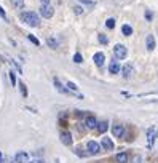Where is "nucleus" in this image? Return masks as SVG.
<instances>
[{
	"label": "nucleus",
	"instance_id": "f3484780",
	"mask_svg": "<svg viewBox=\"0 0 158 163\" xmlns=\"http://www.w3.org/2000/svg\"><path fill=\"white\" fill-rule=\"evenodd\" d=\"M147 50H149V51H153V50H155V38H153V35H147Z\"/></svg>",
	"mask_w": 158,
	"mask_h": 163
},
{
	"label": "nucleus",
	"instance_id": "cd10ccee",
	"mask_svg": "<svg viewBox=\"0 0 158 163\" xmlns=\"http://www.w3.org/2000/svg\"><path fill=\"white\" fill-rule=\"evenodd\" d=\"M82 61H83V56H82L80 53H75V54H74V63H75V64H80Z\"/></svg>",
	"mask_w": 158,
	"mask_h": 163
},
{
	"label": "nucleus",
	"instance_id": "1a4fd4ad",
	"mask_svg": "<svg viewBox=\"0 0 158 163\" xmlns=\"http://www.w3.org/2000/svg\"><path fill=\"white\" fill-rule=\"evenodd\" d=\"M93 61H94V64L98 66V67H102V66H104V61H105V56H104V53H94V56H93Z\"/></svg>",
	"mask_w": 158,
	"mask_h": 163
},
{
	"label": "nucleus",
	"instance_id": "a878e982",
	"mask_svg": "<svg viewBox=\"0 0 158 163\" xmlns=\"http://www.w3.org/2000/svg\"><path fill=\"white\" fill-rule=\"evenodd\" d=\"M66 86H67V88H69V90H70V91H74V93H75V91H77V90H78V86L75 85V83H74V82H67V83H66Z\"/></svg>",
	"mask_w": 158,
	"mask_h": 163
},
{
	"label": "nucleus",
	"instance_id": "f03ea898",
	"mask_svg": "<svg viewBox=\"0 0 158 163\" xmlns=\"http://www.w3.org/2000/svg\"><path fill=\"white\" fill-rule=\"evenodd\" d=\"M114 54H115V58H117V59H126V56H128V50H126L125 45L117 43L115 47H114Z\"/></svg>",
	"mask_w": 158,
	"mask_h": 163
},
{
	"label": "nucleus",
	"instance_id": "e433bc0d",
	"mask_svg": "<svg viewBox=\"0 0 158 163\" xmlns=\"http://www.w3.org/2000/svg\"><path fill=\"white\" fill-rule=\"evenodd\" d=\"M2 157H3V155H2V152H0V163H2Z\"/></svg>",
	"mask_w": 158,
	"mask_h": 163
},
{
	"label": "nucleus",
	"instance_id": "c9c22d12",
	"mask_svg": "<svg viewBox=\"0 0 158 163\" xmlns=\"http://www.w3.org/2000/svg\"><path fill=\"white\" fill-rule=\"evenodd\" d=\"M42 2V5H47V3H50V0H40Z\"/></svg>",
	"mask_w": 158,
	"mask_h": 163
},
{
	"label": "nucleus",
	"instance_id": "0eeeda50",
	"mask_svg": "<svg viewBox=\"0 0 158 163\" xmlns=\"http://www.w3.org/2000/svg\"><path fill=\"white\" fill-rule=\"evenodd\" d=\"M15 161L16 163H29V154L21 150V152H18L15 155Z\"/></svg>",
	"mask_w": 158,
	"mask_h": 163
},
{
	"label": "nucleus",
	"instance_id": "9b49d317",
	"mask_svg": "<svg viewBox=\"0 0 158 163\" xmlns=\"http://www.w3.org/2000/svg\"><path fill=\"white\" fill-rule=\"evenodd\" d=\"M85 125H86V128H89V130H94V128H98V120H96L93 115H88L86 120H85Z\"/></svg>",
	"mask_w": 158,
	"mask_h": 163
},
{
	"label": "nucleus",
	"instance_id": "393cba45",
	"mask_svg": "<svg viewBox=\"0 0 158 163\" xmlns=\"http://www.w3.org/2000/svg\"><path fill=\"white\" fill-rule=\"evenodd\" d=\"M98 38H99V43H101V45H107V43H109V38H107L104 34H99Z\"/></svg>",
	"mask_w": 158,
	"mask_h": 163
},
{
	"label": "nucleus",
	"instance_id": "6ab92c4d",
	"mask_svg": "<svg viewBox=\"0 0 158 163\" xmlns=\"http://www.w3.org/2000/svg\"><path fill=\"white\" fill-rule=\"evenodd\" d=\"M10 3L13 5V7H15L16 10L24 8V0H10Z\"/></svg>",
	"mask_w": 158,
	"mask_h": 163
},
{
	"label": "nucleus",
	"instance_id": "6e6552de",
	"mask_svg": "<svg viewBox=\"0 0 158 163\" xmlns=\"http://www.w3.org/2000/svg\"><path fill=\"white\" fill-rule=\"evenodd\" d=\"M54 86H56V90H58V91H61L63 94H74V91H70L69 88H64V86H63V83L59 82V78H54Z\"/></svg>",
	"mask_w": 158,
	"mask_h": 163
},
{
	"label": "nucleus",
	"instance_id": "c756f323",
	"mask_svg": "<svg viewBox=\"0 0 158 163\" xmlns=\"http://www.w3.org/2000/svg\"><path fill=\"white\" fill-rule=\"evenodd\" d=\"M74 11H75V15H83V7H74Z\"/></svg>",
	"mask_w": 158,
	"mask_h": 163
},
{
	"label": "nucleus",
	"instance_id": "7ed1b4c3",
	"mask_svg": "<svg viewBox=\"0 0 158 163\" xmlns=\"http://www.w3.org/2000/svg\"><path fill=\"white\" fill-rule=\"evenodd\" d=\"M156 136H158V128L156 126H150L147 130V147L149 149L153 147V141H155Z\"/></svg>",
	"mask_w": 158,
	"mask_h": 163
},
{
	"label": "nucleus",
	"instance_id": "473e14b6",
	"mask_svg": "<svg viewBox=\"0 0 158 163\" xmlns=\"http://www.w3.org/2000/svg\"><path fill=\"white\" fill-rule=\"evenodd\" d=\"M0 18H3L5 21H7V13H5V10L0 7Z\"/></svg>",
	"mask_w": 158,
	"mask_h": 163
},
{
	"label": "nucleus",
	"instance_id": "ddd939ff",
	"mask_svg": "<svg viewBox=\"0 0 158 163\" xmlns=\"http://www.w3.org/2000/svg\"><path fill=\"white\" fill-rule=\"evenodd\" d=\"M101 145H102V147L107 150V152H109V150H114V147H115L110 138H102V141H101Z\"/></svg>",
	"mask_w": 158,
	"mask_h": 163
},
{
	"label": "nucleus",
	"instance_id": "4be33fe9",
	"mask_svg": "<svg viewBox=\"0 0 158 163\" xmlns=\"http://www.w3.org/2000/svg\"><path fill=\"white\" fill-rule=\"evenodd\" d=\"M27 38H29V40H31L34 45H35V47H40V40H38L37 37H34L32 34H29V35H27Z\"/></svg>",
	"mask_w": 158,
	"mask_h": 163
},
{
	"label": "nucleus",
	"instance_id": "b1692460",
	"mask_svg": "<svg viewBox=\"0 0 158 163\" xmlns=\"http://www.w3.org/2000/svg\"><path fill=\"white\" fill-rule=\"evenodd\" d=\"M75 154H77L78 157H82V158H85V157H88V155H89L88 152H83V149H82V147H77V149H75Z\"/></svg>",
	"mask_w": 158,
	"mask_h": 163
},
{
	"label": "nucleus",
	"instance_id": "2f4dec72",
	"mask_svg": "<svg viewBox=\"0 0 158 163\" xmlns=\"http://www.w3.org/2000/svg\"><path fill=\"white\" fill-rule=\"evenodd\" d=\"M133 163H142V157H140V155H136V157L133 158Z\"/></svg>",
	"mask_w": 158,
	"mask_h": 163
},
{
	"label": "nucleus",
	"instance_id": "4468645a",
	"mask_svg": "<svg viewBox=\"0 0 158 163\" xmlns=\"http://www.w3.org/2000/svg\"><path fill=\"white\" fill-rule=\"evenodd\" d=\"M121 74H123L125 78H129L133 75V66L131 64H125V66H123V69H121Z\"/></svg>",
	"mask_w": 158,
	"mask_h": 163
},
{
	"label": "nucleus",
	"instance_id": "412c9836",
	"mask_svg": "<svg viewBox=\"0 0 158 163\" xmlns=\"http://www.w3.org/2000/svg\"><path fill=\"white\" fill-rule=\"evenodd\" d=\"M18 86H19V91L22 94V98H27V86L24 85V82H19Z\"/></svg>",
	"mask_w": 158,
	"mask_h": 163
},
{
	"label": "nucleus",
	"instance_id": "2eb2a0df",
	"mask_svg": "<svg viewBox=\"0 0 158 163\" xmlns=\"http://www.w3.org/2000/svg\"><path fill=\"white\" fill-rule=\"evenodd\" d=\"M115 160H117L118 163H128V160H129V154H128V152H120V154L115 157Z\"/></svg>",
	"mask_w": 158,
	"mask_h": 163
},
{
	"label": "nucleus",
	"instance_id": "dca6fc26",
	"mask_svg": "<svg viewBox=\"0 0 158 163\" xmlns=\"http://www.w3.org/2000/svg\"><path fill=\"white\" fill-rule=\"evenodd\" d=\"M107 128H109V123L107 122H98V133H101V134H104L105 131H107Z\"/></svg>",
	"mask_w": 158,
	"mask_h": 163
},
{
	"label": "nucleus",
	"instance_id": "f8f14e48",
	"mask_svg": "<svg viewBox=\"0 0 158 163\" xmlns=\"http://www.w3.org/2000/svg\"><path fill=\"white\" fill-rule=\"evenodd\" d=\"M112 133H114L115 138H123V134H125V128H123V125H114V128H112Z\"/></svg>",
	"mask_w": 158,
	"mask_h": 163
},
{
	"label": "nucleus",
	"instance_id": "f704fd0d",
	"mask_svg": "<svg viewBox=\"0 0 158 163\" xmlns=\"http://www.w3.org/2000/svg\"><path fill=\"white\" fill-rule=\"evenodd\" d=\"M29 163H45V161H43L42 158H34V160H31Z\"/></svg>",
	"mask_w": 158,
	"mask_h": 163
},
{
	"label": "nucleus",
	"instance_id": "bb28decb",
	"mask_svg": "<svg viewBox=\"0 0 158 163\" xmlns=\"http://www.w3.org/2000/svg\"><path fill=\"white\" fill-rule=\"evenodd\" d=\"M105 26L109 27V29H114V27H115V19L114 18H109V19L105 21Z\"/></svg>",
	"mask_w": 158,
	"mask_h": 163
},
{
	"label": "nucleus",
	"instance_id": "39448f33",
	"mask_svg": "<svg viewBox=\"0 0 158 163\" xmlns=\"http://www.w3.org/2000/svg\"><path fill=\"white\" fill-rule=\"evenodd\" d=\"M86 149H88V154L89 155H98L101 152V145L96 141H88L86 142Z\"/></svg>",
	"mask_w": 158,
	"mask_h": 163
},
{
	"label": "nucleus",
	"instance_id": "72a5a7b5",
	"mask_svg": "<svg viewBox=\"0 0 158 163\" xmlns=\"http://www.w3.org/2000/svg\"><path fill=\"white\" fill-rule=\"evenodd\" d=\"M145 18H147V21H152V18H153L152 11H145Z\"/></svg>",
	"mask_w": 158,
	"mask_h": 163
},
{
	"label": "nucleus",
	"instance_id": "aec40b11",
	"mask_svg": "<svg viewBox=\"0 0 158 163\" xmlns=\"http://www.w3.org/2000/svg\"><path fill=\"white\" fill-rule=\"evenodd\" d=\"M121 32H123V35H125V37H129V35H133V27L125 24V26L121 27Z\"/></svg>",
	"mask_w": 158,
	"mask_h": 163
},
{
	"label": "nucleus",
	"instance_id": "423d86ee",
	"mask_svg": "<svg viewBox=\"0 0 158 163\" xmlns=\"http://www.w3.org/2000/svg\"><path fill=\"white\" fill-rule=\"evenodd\" d=\"M59 139H61V142H63L64 145H72V142H74V139H72V134L69 133V131H61V134H59Z\"/></svg>",
	"mask_w": 158,
	"mask_h": 163
},
{
	"label": "nucleus",
	"instance_id": "5701e85b",
	"mask_svg": "<svg viewBox=\"0 0 158 163\" xmlns=\"http://www.w3.org/2000/svg\"><path fill=\"white\" fill-rule=\"evenodd\" d=\"M8 63H10L11 66H13V67H15L16 70H18V74H22V69H21V67H19V64L16 63V61H13V59H8Z\"/></svg>",
	"mask_w": 158,
	"mask_h": 163
},
{
	"label": "nucleus",
	"instance_id": "f257e3e1",
	"mask_svg": "<svg viewBox=\"0 0 158 163\" xmlns=\"http://www.w3.org/2000/svg\"><path fill=\"white\" fill-rule=\"evenodd\" d=\"M21 21L24 22V24L31 26V27H38L40 26V18H38V15L35 11H22L19 15Z\"/></svg>",
	"mask_w": 158,
	"mask_h": 163
},
{
	"label": "nucleus",
	"instance_id": "20e7f679",
	"mask_svg": "<svg viewBox=\"0 0 158 163\" xmlns=\"http://www.w3.org/2000/svg\"><path fill=\"white\" fill-rule=\"evenodd\" d=\"M40 15L43 16L45 19H50V18H53V15H54V8L50 3L42 5V7H40Z\"/></svg>",
	"mask_w": 158,
	"mask_h": 163
},
{
	"label": "nucleus",
	"instance_id": "c85d7f7f",
	"mask_svg": "<svg viewBox=\"0 0 158 163\" xmlns=\"http://www.w3.org/2000/svg\"><path fill=\"white\" fill-rule=\"evenodd\" d=\"M10 80H11V85H13V86H16V83H18V82H16V74H15L13 70L10 72Z\"/></svg>",
	"mask_w": 158,
	"mask_h": 163
},
{
	"label": "nucleus",
	"instance_id": "7c9ffc66",
	"mask_svg": "<svg viewBox=\"0 0 158 163\" xmlns=\"http://www.w3.org/2000/svg\"><path fill=\"white\" fill-rule=\"evenodd\" d=\"M80 3H85V5H89V7H93L94 5V0H78Z\"/></svg>",
	"mask_w": 158,
	"mask_h": 163
},
{
	"label": "nucleus",
	"instance_id": "a211bd4d",
	"mask_svg": "<svg viewBox=\"0 0 158 163\" xmlns=\"http://www.w3.org/2000/svg\"><path fill=\"white\" fill-rule=\"evenodd\" d=\"M47 43H48V47H50V48H53V50H56V48L59 47L58 40H56V38H53V37H48V38H47Z\"/></svg>",
	"mask_w": 158,
	"mask_h": 163
},
{
	"label": "nucleus",
	"instance_id": "9d476101",
	"mask_svg": "<svg viewBox=\"0 0 158 163\" xmlns=\"http://www.w3.org/2000/svg\"><path fill=\"white\" fill-rule=\"evenodd\" d=\"M109 72L110 74H120V63L117 61V58L114 61H110L109 64Z\"/></svg>",
	"mask_w": 158,
	"mask_h": 163
}]
</instances>
